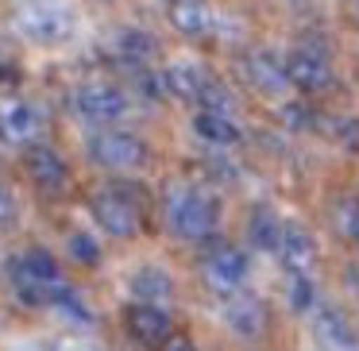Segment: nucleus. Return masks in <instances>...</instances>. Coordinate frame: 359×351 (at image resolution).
Instances as JSON below:
<instances>
[{"label":"nucleus","instance_id":"obj_6","mask_svg":"<svg viewBox=\"0 0 359 351\" xmlns=\"http://www.w3.org/2000/svg\"><path fill=\"white\" fill-rule=\"evenodd\" d=\"M43 116L20 97H0V143H39Z\"/></svg>","mask_w":359,"mask_h":351},{"label":"nucleus","instance_id":"obj_12","mask_svg":"<svg viewBox=\"0 0 359 351\" xmlns=\"http://www.w3.org/2000/svg\"><path fill=\"white\" fill-rule=\"evenodd\" d=\"M8 274H12V282H16V289L39 286V282H62V270H58L55 255H50V251H43V247H32L27 255L12 259Z\"/></svg>","mask_w":359,"mask_h":351},{"label":"nucleus","instance_id":"obj_23","mask_svg":"<svg viewBox=\"0 0 359 351\" xmlns=\"http://www.w3.org/2000/svg\"><path fill=\"white\" fill-rule=\"evenodd\" d=\"M197 104H201V109H212V112H224V116H232V112H236V97L228 93V89L220 85V81H209Z\"/></svg>","mask_w":359,"mask_h":351},{"label":"nucleus","instance_id":"obj_17","mask_svg":"<svg viewBox=\"0 0 359 351\" xmlns=\"http://www.w3.org/2000/svg\"><path fill=\"white\" fill-rule=\"evenodd\" d=\"M224 320H228V328L232 332H240V336H263V328H266V309L255 301V297H232V301L224 305Z\"/></svg>","mask_w":359,"mask_h":351},{"label":"nucleus","instance_id":"obj_18","mask_svg":"<svg viewBox=\"0 0 359 351\" xmlns=\"http://www.w3.org/2000/svg\"><path fill=\"white\" fill-rule=\"evenodd\" d=\"M132 294L140 297L143 305L170 301V294H174V278L163 270V266H140V270L132 274Z\"/></svg>","mask_w":359,"mask_h":351},{"label":"nucleus","instance_id":"obj_5","mask_svg":"<svg viewBox=\"0 0 359 351\" xmlns=\"http://www.w3.org/2000/svg\"><path fill=\"white\" fill-rule=\"evenodd\" d=\"M78 112L93 124H112V120H124L128 116V97L120 93L116 85H104V81H89V85L78 89L74 97Z\"/></svg>","mask_w":359,"mask_h":351},{"label":"nucleus","instance_id":"obj_16","mask_svg":"<svg viewBox=\"0 0 359 351\" xmlns=\"http://www.w3.org/2000/svg\"><path fill=\"white\" fill-rule=\"evenodd\" d=\"M194 132L205 143H212V147H236L240 143V124L232 116H224V112H212V109H197Z\"/></svg>","mask_w":359,"mask_h":351},{"label":"nucleus","instance_id":"obj_15","mask_svg":"<svg viewBox=\"0 0 359 351\" xmlns=\"http://www.w3.org/2000/svg\"><path fill=\"white\" fill-rule=\"evenodd\" d=\"M166 16H170L174 32L186 35V39H201L209 35V8H205L201 0H166Z\"/></svg>","mask_w":359,"mask_h":351},{"label":"nucleus","instance_id":"obj_27","mask_svg":"<svg viewBox=\"0 0 359 351\" xmlns=\"http://www.w3.org/2000/svg\"><path fill=\"white\" fill-rule=\"evenodd\" d=\"M163 351H197V347H194L189 340H178V336H174L170 343H163Z\"/></svg>","mask_w":359,"mask_h":351},{"label":"nucleus","instance_id":"obj_10","mask_svg":"<svg viewBox=\"0 0 359 351\" xmlns=\"http://www.w3.org/2000/svg\"><path fill=\"white\" fill-rule=\"evenodd\" d=\"M124 324L128 332H132V340L147 343V347H163V343H170V317H166L158 305H128L124 312Z\"/></svg>","mask_w":359,"mask_h":351},{"label":"nucleus","instance_id":"obj_2","mask_svg":"<svg viewBox=\"0 0 359 351\" xmlns=\"http://www.w3.org/2000/svg\"><path fill=\"white\" fill-rule=\"evenodd\" d=\"M12 24L35 43H62L70 35V16L55 0H16L12 4Z\"/></svg>","mask_w":359,"mask_h":351},{"label":"nucleus","instance_id":"obj_11","mask_svg":"<svg viewBox=\"0 0 359 351\" xmlns=\"http://www.w3.org/2000/svg\"><path fill=\"white\" fill-rule=\"evenodd\" d=\"M286 74H290V85L302 89V93H325L332 85V70L320 55L313 50H294L286 58Z\"/></svg>","mask_w":359,"mask_h":351},{"label":"nucleus","instance_id":"obj_20","mask_svg":"<svg viewBox=\"0 0 359 351\" xmlns=\"http://www.w3.org/2000/svg\"><path fill=\"white\" fill-rule=\"evenodd\" d=\"M282 232L286 228L274 220V212L271 209H255L251 212V220H248V235H251V243L255 247H263V251H278L282 247Z\"/></svg>","mask_w":359,"mask_h":351},{"label":"nucleus","instance_id":"obj_8","mask_svg":"<svg viewBox=\"0 0 359 351\" xmlns=\"http://www.w3.org/2000/svg\"><path fill=\"white\" fill-rule=\"evenodd\" d=\"M24 170H27V178H32L43 193H62L66 178H70L62 155H58L55 147H47V143H32V147L24 151Z\"/></svg>","mask_w":359,"mask_h":351},{"label":"nucleus","instance_id":"obj_21","mask_svg":"<svg viewBox=\"0 0 359 351\" xmlns=\"http://www.w3.org/2000/svg\"><path fill=\"white\" fill-rule=\"evenodd\" d=\"M155 50H158V43L151 39L147 32H124V35H120V55L135 58V62H147V58H155Z\"/></svg>","mask_w":359,"mask_h":351},{"label":"nucleus","instance_id":"obj_3","mask_svg":"<svg viewBox=\"0 0 359 351\" xmlns=\"http://www.w3.org/2000/svg\"><path fill=\"white\" fill-rule=\"evenodd\" d=\"M93 216L109 235L128 240V235L140 232V216H143L140 197H135L132 189H124V186H109V189H101V193L93 197Z\"/></svg>","mask_w":359,"mask_h":351},{"label":"nucleus","instance_id":"obj_19","mask_svg":"<svg viewBox=\"0 0 359 351\" xmlns=\"http://www.w3.org/2000/svg\"><path fill=\"white\" fill-rule=\"evenodd\" d=\"M317 332H320V340H325L328 347H336V351H351V347H355V332H351L348 317H344L340 309H332V305H320Z\"/></svg>","mask_w":359,"mask_h":351},{"label":"nucleus","instance_id":"obj_26","mask_svg":"<svg viewBox=\"0 0 359 351\" xmlns=\"http://www.w3.org/2000/svg\"><path fill=\"white\" fill-rule=\"evenodd\" d=\"M12 220H16V201H12V193L0 189V228H8Z\"/></svg>","mask_w":359,"mask_h":351},{"label":"nucleus","instance_id":"obj_24","mask_svg":"<svg viewBox=\"0 0 359 351\" xmlns=\"http://www.w3.org/2000/svg\"><path fill=\"white\" fill-rule=\"evenodd\" d=\"M70 255H74V263H97V255H101V251H97V243L89 240V235H70Z\"/></svg>","mask_w":359,"mask_h":351},{"label":"nucleus","instance_id":"obj_7","mask_svg":"<svg viewBox=\"0 0 359 351\" xmlns=\"http://www.w3.org/2000/svg\"><path fill=\"white\" fill-rule=\"evenodd\" d=\"M243 278H248V255H243L240 247L220 243V247H212L209 255H205V282H209L217 294L228 297Z\"/></svg>","mask_w":359,"mask_h":351},{"label":"nucleus","instance_id":"obj_14","mask_svg":"<svg viewBox=\"0 0 359 351\" xmlns=\"http://www.w3.org/2000/svg\"><path fill=\"white\" fill-rule=\"evenodd\" d=\"M158 85H163V93L178 97V101H201V93H205V85H209V78H205L197 66L178 62V66H166V70L158 74Z\"/></svg>","mask_w":359,"mask_h":351},{"label":"nucleus","instance_id":"obj_22","mask_svg":"<svg viewBox=\"0 0 359 351\" xmlns=\"http://www.w3.org/2000/svg\"><path fill=\"white\" fill-rule=\"evenodd\" d=\"M286 297L297 312H305L313 301H317V289H313L309 274H286Z\"/></svg>","mask_w":359,"mask_h":351},{"label":"nucleus","instance_id":"obj_13","mask_svg":"<svg viewBox=\"0 0 359 351\" xmlns=\"http://www.w3.org/2000/svg\"><path fill=\"white\" fill-rule=\"evenodd\" d=\"M278 251H282V263H286V274H309L313 255H317V243H313V235L305 232L302 224H286Z\"/></svg>","mask_w":359,"mask_h":351},{"label":"nucleus","instance_id":"obj_28","mask_svg":"<svg viewBox=\"0 0 359 351\" xmlns=\"http://www.w3.org/2000/svg\"><path fill=\"white\" fill-rule=\"evenodd\" d=\"M62 351H93V347H86V343H66Z\"/></svg>","mask_w":359,"mask_h":351},{"label":"nucleus","instance_id":"obj_1","mask_svg":"<svg viewBox=\"0 0 359 351\" xmlns=\"http://www.w3.org/2000/svg\"><path fill=\"white\" fill-rule=\"evenodd\" d=\"M166 220L182 240H209L212 228H217V201H212L205 189L194 186H178L166 197Z\"/></svg>","mask_w":359,"mask_h":351},{"label":"nucleus","instance_id":"obj_4","mask_svg":"<svg viewBox=\"0 0 359 351\" xmlns=\"http://www.w3.org/2000/svg\"><path fill=\"white\" fill-rule=\"evenodd\" d=\"M89 158L109 170H132L147 158V147L128 132H101L89 139Z\"/></svg>","mask_w":359,"mask_h":351},{"label":"nucleus","instance_id":"obj_25","mask_svg":"<svg viewBox=\"0 0 359 351\" xmlns=\"http://www.w3.org/2000/svg\"><path fill=\"white\" fill-rule=\"evenodd\" d=\"M282 124L294 128V132L309 128V124H313V120H309V109H305V104H286V109H282Z\"/></svg>","mask_w":359,"mask_h":351},{"label":"nucleus","instance_id":"obj_29","mask_svg":"<svg viewBox=\"0 0 359 351\" xmlns=\"http://www.w3.org/2000/svg\"><path fill=\"white\" fill-rule=\"evenodd\" d=\"M355 243H359V235H355Z\"/></svg>","mask_w":359,"mask_h":351},{"label":"nucleus","instance_id":"obj_9","mask_svg":"<svg viewBox=\"0 0 359 351\" xmlns=\"http://www.w3.org/2000/svg\"><path fill=\"white\" fill-rule=\"evenodd\" d=\"M243 78H248L251 89H259V93H266V97H278L290 89L286 62H282L274 50H251V55L243 58Z\"/></svg>","mask_w":359,"mask_h":351}]
</instances>
